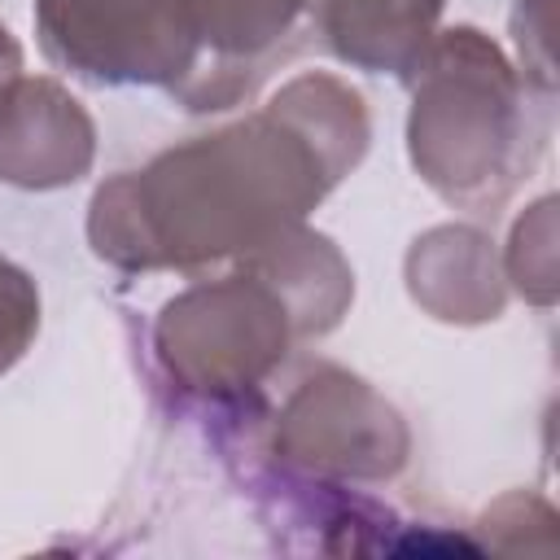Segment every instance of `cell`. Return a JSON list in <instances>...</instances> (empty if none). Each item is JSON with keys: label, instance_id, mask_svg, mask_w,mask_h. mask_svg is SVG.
I'll use <instances>...</instances> for the list:
<instances>
[{"label": "cell", "instance_id": "6da1fadb", "mask_svg": "<svg viewBox=\"0 0 560 560\" xmlns=\"http://www.w3.org/2000/svg\"><path fill=\"white\" fill-rule=\"evenodd\" d=\"M368 140V105L346 79L293 74L262 109L109 175L88 206V245L118 271L236 262L306 223Z\"/></svg>", "mask_w": 560, "mask_h": 560}, {"label": "cell", "instance_id": "7a4b0ae2", "mask_svg": "<svg viewBox=\"0 0 560 560\" xmlns=\"http://www.w3.org/2000/svg\"><path fill=\"white\" fill-rule=\"evenodd\" d=\"M402 83L416 175L455 210H499L547 144L538 105L551 96L534 105L516 61L477 26L438 31Z\"/></svg>", "mask_w": 560, "mask_h": 560}, {"label": "cell", "instance_id": "3957f363", "mask_svg": "<svg viewBox=\"0 0 560 560\" xmlns=\"http://www.w3.org/2000/svg\"><path fill=\"white\" fill-rule=\"evenodd\" d=\"M293 341L302 337L284 298L249 267L188 284L153 319V354L166 381L214 407L249 402Z\"/></svg>", "mask_w": 560, "mask_h": 560}, {"label": "cell", "instance_id": "277c9868", "mask_svg": "<svg viewBox=\"0 0 560 560\" xmlns=\"http://www.w3.org/2000/svg\"><path fill=\"white\" fill-rule=\"evenodd\" d=\"M411 433L398 407L363 376L319 363L306 372L267 420V455L280 472L372 486L402 472Z\"/></svg>", "mask_w": 560, "mask_h": 560}, {"label": "cell", "instance_id": "5b68a950", "mask_svg": "<svg viewBox=\"0 0 560 560\" xmlns=\"http://www.w3.org/2000/svg\"><path fill=\"white\" fill-rule=\"evenodd\" d=\"M39 52L96 88H175L197 61L192 0H35Z\"/></svg>", "mask_w": 560, "mask_h": 560}, {"label": "cell", "instance_id": "8992f818", "mask_svg": "<svg viewBox=\"0 0 560 560\" xmlns=\"http://www.w3.org/2000/svg\"><path fill=\"white\" fill-rule=\"evenodd\" d=\"M197 61L171 96L192 109H232L258 92V83L302 48L315 0H192Z\"/></svg>", "mask_w": 560, "mask_h": 560}, {"label": "cell", "instance_id": "52a82bcc", "mask_svg": "<svg viewBox=\"0 0 560 560\" xmlns=\"http://www.w3.org/2000/svg\"><path fill=\"white\" fill-rule=\"evenodd\" d=\"M96 122L83 101L48 74L0 88V184L26 192L70 188L92 171Z\"/></svg>", "mask_w": 560, "mask_h": 560}, {"label": "cell", "instance_id": "ba28073f", "mask_svg": "<svg viewBox=\"0 0 560 560\" xmlns=\"http://www.w3.org/2000/svg\"><path fill=\"white\" fill-rule=\"evenodd\" d=\"M411 302L442 324H486L508 306L494 241L472 223H442L411 241L402 258Z\"/></svg>", "mask_w": 560, "mask_h": 560}, {"label": "cell", "instance_id": "9c48e42d", "mask_svg": "<svg viewBox=\"0 0 560 560\" xmlns=\"http://www.w3.org/2000/svg\"><path fill=\"white\" fill-rule=\"evenodd\" d=\"M442 9L446 0H315L311 31L337 61L407 79L438 35Z\"/></svg>", "mask_w": 560, "mask_h": 560}, {"label": "cell", "instance_id": "30bf717a", "mask_svg": "<svg viewBox=\"0 0 560 560\" xmlns=\"http://www.w3.org/2000/svg\"><path fill=\"white\" fill-rule=\"evenodd\" d=\"M232 267H249L276 284L302 341L332 332L354 302V271H350L346 254L324 232H315L306 223L241 254Z\"/></svg>", "mask_w": 560, "mask_h": 560}, {"label": "cell", "instance_id": "8fae6325", "mask_svg": "<svg viewBox=\"0 0 560 560\" xmlns=\"http://www.w3.org/2000/svg\"><path fill=\"white\" fill-rule=\"evenodd\" d=\"M503 280L534 306H551L556 302V197L534 201L512 223Z\"/></svg>", "mask_w": 560, "mask_h": 560}, {"label": "cell", "instance_id": "7c38bea8", "mask_svg": "<svg viewBox=\"0 0 560 560\" xmlns=\"http://www.w3.org/2000/svg\"><path fill=\"white\" fill-rule=\"evenodd\" d=\"M39 332V284L26 267L0 254V376L31 350Z\"/></svg>", "mask_w": 560, "mask_h": 560}, {"label": "cell", "instance_id": "4fadbf2b", "mask_svg": "<svg viewBox=\"0 0 560 560\" xmlns=\"http://www.w3.org/2000/svg\"><path fill=\"white\" fill-rule=\"evenodd\" d=\"M512 39H516V70L521 79L551 96L556 92V61H551V0H516L512 4Z\"/></svg>", "mask_w": 560, "mask_h": 560}, {"label": "cell", "instance_id": "5bb4252c", "mask_svg": "<svg viewBox=\"0 0 560 560\" xmlns=\"http://www.w3.org/2000/svg\"><path fill=\"white\" fill-rule=\"evenodd\" d=\"M22 74V44L13 39V31L0 22V88H9Z\"/></svg>", "mask_w": 560, "mask_h": 560}]
</instances>
